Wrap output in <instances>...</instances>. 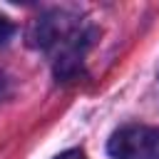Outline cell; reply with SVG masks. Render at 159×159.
Returning a JSON list of instances; mask_svg holds the SVG:
<instances>
[{"instance_id": "6da1fadb", "label": "cell", "mask_w": 159, "mask_h": 159, "mask_svg": "<svg viewBox=\"0 0 159 159\" xmlns=\"http://www.w3.org/2000/svg\"><path fill=\"white\" fill-rule=\"evenodd\" d=\"M112 159H154L159 154V129L147 124L119 127L107 144Z\"/></svg>"}, {"instance_id": "7a4b0ae2", "label": "cell", "mask_w": 159, "mask_h": 159, "mask_svg": "<svg viewBox=\"0 0 159 159\" xmlns=\"http://www.w3.org/2000/svg\"><path fill=\"white\" fill-rule=\"evenodd\" d=\"M12 32H15V25H12L5 15H0V45L7 42V40L12 37Z\"/></svg>"}, {"instance_id": "3957f363", "label": "cell", "mask_w": 159, "mask_h": 159, "mask_svg": "<svg viewBox=\"0 0 159 159\" xmlns=\"http://www.w3.org/2000/svg\"><path fill=\"white\" fill-rule=\"evenodd\" d=\"M55 159H87V157H84V152H82V149H67V152L57 154Z\"/></svg>"}]
</instances>
